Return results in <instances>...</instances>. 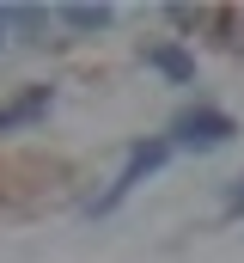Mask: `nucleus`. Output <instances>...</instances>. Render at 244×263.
I'll use <instances>...</instances> for the list:
<instances>
[{
    "instance_id": "f257e3e1",
    "label": "nucleus",
    "mask_w": 244,
    "mask_h": 263,
    "mask_svg": "<svg viewBox=\"0 0 244 263\" xmlns=\"http://www.w3.org/2000/svg\"><path fill=\"white\" fill-rule=\"evenodd\" d=\"M165 159H171V141H134V147H128V159H122V172H116V184L92 202V214L122 208V202H128L140 184H147V178H153V172H159V165H165Z\"/></svg>"
},
{
    "instance_id": "f03ea898",
    "label": "nucleus",
    "mask_w": 244,
    "mask_h": 263,
    "mask_svg": "<svg viewBox=\"0 0 244 263\" xmlns=\"http://www.w3.org/2000/svg\"><path fill=\"white\" fill-rule=\"evenodd\" d=\"M232 135H238V123H232L226 110L195 104V110H183L177 123H171V147H226Z\"/></svg>"
},
{
    "instance_id": "7ed1b4c3",
    "label": "nucleus",
    "mask_w": 244,
    "mask_h": 263,
    "mask_svg": "<svg viewBox=\"0 0 244 263\" xmlns=\"http://www.w3.org/2000/svg\"><path fill=\"white\" fill-rule=\"evenodd\" d=\"M55 18H61V25H73V31H104L116 12H110V6H61Z\"/></svg>"
},
{
    "instance_id": "20e7f679",
    "label": "nucleus",
    "mask_w": 244,
    "mask_h": 263,
    "mask_svg": "<svg viewBox=\"0 0 244 263\" xmlns=\"http://www.w3.org/2000/svg\"><path fill=\"white\" fill-rule=\"evenodd\" d=\"M43 110H49V92H31V98H18V104L0 110V129H18V123H31V117H43Z\"/></svg>"
},
{
    "instance_id": "39448f33",
    "label": "nucleus",
    "mask_w": 244,
    "mask_h": 263,
    "mask_svg": "<svg viewBox=\"0 0 244 263\" xmlns=\"http://www.w3.org/2000/svg\"><path fill=\"white\" fill-rule=\"evenodd\" d=\"M147 62L159 67V73H171V80H189V73H195V62H189L183 49H147Z\"/></svg>"
},
{
    "instance_id": "423d86ee",
    "label": "nucleus",
    "mask_w": 244,
    "mask_h": 263,
    "mask_svg": "<svg viewBox=\"0 0 244 263\" xmlns=\"http://www.w3.org/2000/svg\"><path fill=\"white\" fill-rule=\"evenodd\" d=\"M226 214H244V178L232 184V196H226Z\"/></svg>"
},
{
    "instance_id": "0eeeda50",
    "label": "nucleus",
    "mask_w": 244,
    "mask_h": 263,
    "mask_svg": "<svg viewBox=\"0 0 244 263\" xmlns=\"http://www.w3.org/2000/svg\"><path fill=\"white\" fill-rule=\"evenodd\" d=\"M6 25H12V12H0V37H6Z\"/></svg>"
}]
</instances>
